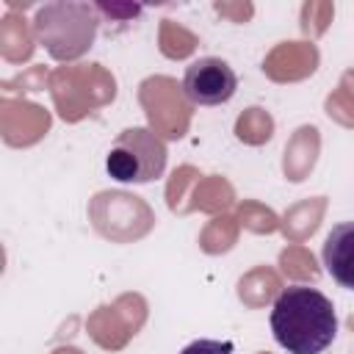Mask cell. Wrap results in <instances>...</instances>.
Returning a JSON list of instances; mask_svg holds the SVG:
<instances>
[{
	"instance_id": "6da1fadb",
	"label": "cell",
	"mask_w": 354,
	"mask_h": 354,
	"mask_svg": "<svg viewBox=\"0 0 354 354\" xmlns=\"http://www.w3.org/2000/svg\"><path fill=\"white\" fill-rule=\"evenodd\" d=\"M268 324L288 354H321L337 335L335 304L310 285H288L274 299Z\"/></svg>"
},
{
	"instance_id": "7a4b0ae2",
	"label": "cell",
	"mask_w": 354,
	"mask_h": 354,
	"mask_svg": "<svg viewBox=\"0 0 354 354\" xmlns=\"http://www.w3.org/2000/svg\"><path fill=\"white\" fill-rule=\"evenodd\" d=\"M33 36L55 61H75L97 36V14L88 3H47L33 17Z\"/></svg>"
},
{
	"instance_id": "3957f363",
	"label": "cell",
	"mask_w": 354,
	"mask_h": 354,
	"mask_svg": "<svg viewBox=\"0 0 354 354\" xmlns=\"http://www.w3.org/2000/svg\"><path fill=\"white\" fill-rule=\"evenodd\" d=\"M166 141L149 127L122 130L105 155V171L116 183H152L166 171Z\"/></svg>"
},
{
	"instance_id": "277c9868",
	"label": "cell",
	"mask_w": 354,
	"mask_h": 354,
	"mask_svg": "<svg viewBox=\"0 0 354 354\" xmlns=\"http://www.w3.org/2000/svg\"><path fill=\"white\" fill-rule=\"evenodd\" d=\"M235 88H238V75L224 58L205 55V58H196L185 66L183 94L194 105H205V108L221 105V102L232 100Z\"/></svg>"
},
{
	"instance_id": "5b68a950",
	"label": "cell",
	"mask_w": 354,
	"mask_h": 354,
	"mask_svg": "<svg viewBox=\"0 0 354 354\" xmlns=\"http://www.w3.org/2000/svg\"><path fill=\"white\" fill-rule=\"evenodd\" d=\"M321 260L326 274L346 290H354V221H340L324 238Z\"/></svg>"
},
{
	"instance_id": "8992f818",
	"label": "cell",
	"mask_w": 354,
	"mask_h": 354,
	"mask_svg": "<svg viewBox=\"0 0 354 354\" xmlns=\"http://www.w3.org/2000/svg\"><path fill=\"white\" fill-rule=\"evenodd\" d=\"M232 343L230 340H210V337H199L191 340L180 354H232Z\"/></svg>"
}]
</instances>
